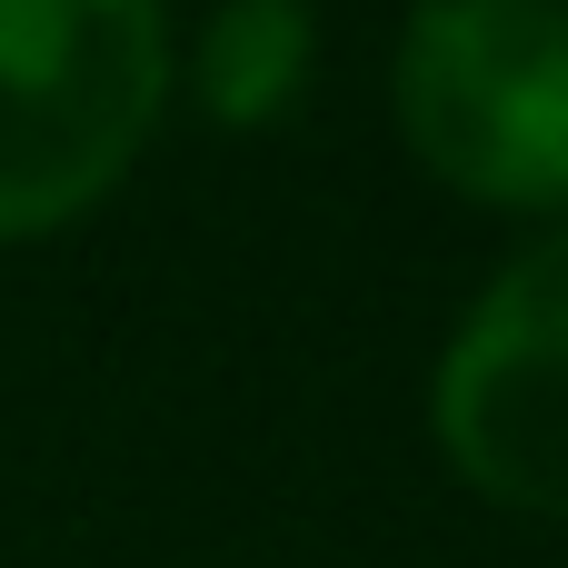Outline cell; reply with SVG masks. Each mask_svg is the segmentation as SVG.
I'll return each mask as SVG.
<instances>
[{
	"instance_id": "cell-2",
	"label": "cell",
	"mask_w": 568,
	"mask_h": 568,
	"mask_svg": "<svg viewBox=\"0 0 568 568\" xmlns=\"http://www.w3.org/2000/svg\"><path fill=\"white\" fill-rule=\"evenodd\" d=\"M170 100V0H0V250H40L120 200Z\"/></svg>"
},
{
	"instance_id": "cell-5",
	"label": "cell",
	"mask_w": 568,
	"mask_h": 568,
	"mask_svg": "<svg viewBox=\"0 0 568 568\" xmlns=\"http://www.w3.org/2000/svg\"><path fill=\"white\" fill-rule=\"evenodd\" d=\"M559 10H568V0H559Z\"/></svg>"
},
{
	"instance_id": "cell-4",
	"label": "cell",
	"mask_w": 568,
	"mask_h": 568,
	"mask_svg": "<svg viewBox=\"0 0 568 568\" xmlns=\"http://www.w3.org/2000/svg\"><path fill=\"white\" fill-rule=\"evenodd\" d=\"M320 0H210L200 30L180 40V100L220 140H260L310 110L320 90Z\"/></svg>"
},
{
	"instance_id": "cell-3",
	"label": "cell",
	"mask_w": 568,
	"mask_h": 568,
	"mask_svg": "<svg viewBox=\"0 0 568 568\" xmlns=\"http://www.w3.org/2000/svg\"><path fill=\"white\" fill-rule=\"evenodd\" d=\"M439 469L529 529H568V220L489 260L429 359Z\"/></svg>"
},
{
	"instance_id": "cell-1",
	"label": "cell",
	"mask_w": 568,
	"mask_h": 568,
	"mask_svg": "<svg viewBox=\"0 0 568 568\" xmlns=\"http://www.w3.org/2000/svg\"><path fill=\"white\" fill-rule=\"evenodd\" d=\"M399 160L519 230L568 220V10L559 0H409L389 30Z\"/></svg>"
}]
</instances>
